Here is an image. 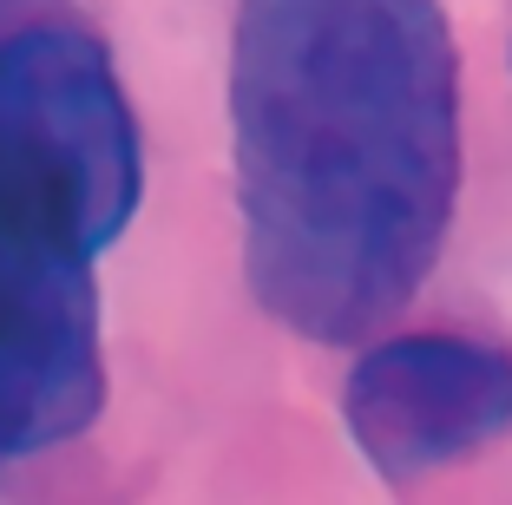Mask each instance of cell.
I'll use <instances>...</instances> for the list:
<instances>
[{
    "instance_id": "cell-1",
    "label": "cell",
    "mask_w": 512,
    "mask_h": 505,
    "mask_svg": "<svg viewBox=\"0 0 512 505\" xmlns=\"http://www.w3.org/2000/svg\"><path fill=\"white\" fill-rule=\"evenodd\" d=\"M230 151L256 302L322 348L388 328L460 191V60L440 0H243Z\"/></svg>"
},
{
    "instance_id": "cell-2",
    "label": "cell",
    "mask_w": 512,
    "mask_h": 505,
    "mask_svg": "<svg viewBox=\"0 0 512 505\" xmlns=\"http://www.w3.org/2000/svg\"><path fill=\"white\" fill-rule=\"evenodd\" d=\"M138 125L112 53L40 20L0 40V230L99 256L138 210Z\"/></svg>"
},
{
    "instance_id": "cell-3",
    "label": "cell",
    "mask_w": 512,
    "mask_h": 505,
    "mask_svg": "<svg viewBox=\"0 0 512 505\" xmlns=\"http://www.w3.org/2000/svg\"><path fill=\"white\" fill-rule=\"evenodd\" d=\"M106 407L92 256L0 230V460L73 440Z\"/></svg>"
},
{
    "instance_id": "cell-4",
    "label": "cell",
    "mask_w": 512,
    "mask_h": 505,
    "mask_svg": "<svg viewBox=\"0 0 512 505\" xmlns=\"http://www.w3.org/2000/svg\"><path fill=\"white\" fill-rule=\"evenodd\" d=\"M355 446L381 479H421L512 433V348L473 335H394L342 387Z\"/></svg>"
}]
</instances>
